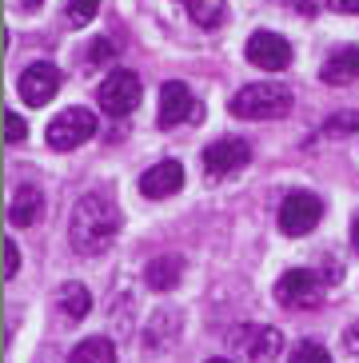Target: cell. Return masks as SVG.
Here are the masks:
<instances>
[{"mask_svg":"<svg viewBox=\"0 0 359 363\" xmlns=\"http://www.w3.org/2000/svg\"><path fill=\"white\" fill-rule=\"evenodd\" d=\"M112 56H116V44L108 40V36H100V40H92V44H88L84 60H88V65H108Z\"/></svg>","mask_w":359,"mask_h":363,"instance_id":"20","label":"cell"},{"mask_svg":"<svg viewBox=\"0 0 359 363\" xmlns=\"http://www.w3.org/2000/svg\"><path fill=\"white\" fill-rule=\"evenodd\" d=\"M296 96L284 84H243L232 96V116L240 120H280L292 112Z\"/></svg>","mask_w":359,"mask_h":363,"instance_id":"2","label":"cell"},{"mask_svg":"<svg viewBox=\"0 0 359 363\" xmlns=\"http://www.w3.org/2000/svg\"><path fill=\"white\" fill-rule=\"evenodd\" d=\"M351 244H355V252H359V216H355V224H351Z\"/></svg>","mask_w":359,"mask_h":363,"instance_id":"27","label":"cell"},{"mask_svg":"<svg viewBox=\"0 0 359 363\" xmlns=\"http://www.w3.org/2000/svg\"><path fill=\"white\" fill-rule=\"evenodd\" d=\"M176 4L188 12V21L196 28H208V33L228 21V0H176Z\"/></svg>","mask_w":359,"mask_h":363,"instance_id":"15","label":"cell"},{"mask_svg":"<svg viewBox=\"0 0 359 363\" xmlns=\"http://www.w3.org/2000/svg\"><path fill=\"white\" fill-rule=\"evenodd\" d=\"M24 132H28L24 128V120L16 116V112H4V140H9V144H21Z\"/></svg>","mask_w":359,"mask_h":363,"instance_id":"24","label":"cell"},{"mask_svg":"<svg viewBox=\"0 0 359 363\" xmlns=\"http://www.w3.org/2000/svg\"><path fill=\"white\" fill-rule=\"evenodd\" d=\"M60 92V68L48 65V60H36L21 72V100L32 108H44L48 100Z\"/></svg>","mask_w":359,"mask_h":363,"instance_id":"10","label":"cell"},{"mask_svg":"<svg viewBox=\"0 0 359 363\" xmlns=\"http://www.w3.org/2000/svg\"><path fill=\"white\" fill-rule=\"evenodd\" d=\"M355 128H359V112H336L328 120V132H336V136H351Z\"/></svg>","mask_w":359,"mask_h":363,"instance_id":"21","label":"cell"},{"mask_svg":"<svg viewBox=\"0 0 359 363\" xmlns=\"http://www.w3.org/2000/svg\"><path fill=\"white\" fill-rule=\"evenodd\" d=\"M296 363H324L328 359V347H319V343H299L296 352H292Z\"/></svg>","mask_w":359,"mask_h":363,"instance_id":"22","label":"cell"},{"mask_svg":"<svg viewBox=\"0 0 359 363\" xmlns=\"http://www.w3.org/2000/svg\"><path fill=\"white\" fill-rule=\"evenodd\" d=\"M96 136V116L88 108H64L60 116L44 128V140H48V148L56 152H68V148H80L84 140Z\"/></svg>","mask_w":359,"mask_h":363,"instance_id":"3","label":"cell"},{"mask_svg":"<svg viewBox=\"0 0 359 363\" xmlns=\"http://www.w3.org/2000/svg\"><path fill=\"white\" fill-rule=\"evenodd\" d=\"M331 12H348V16H359V0H328Z\"/></svg>","mask_w":359,"mask_h":363,"instance_id":"26","label":"cell"},{"mask_svg":"<svg viewBox=\"0 0 359 363\" xmlns=\"http://www.w3.org/2000/svg\"><path fill=\"white\" fill-rule=\"evenodd\" d=\"M56 303H60V315L68 323H80L92 311V296H88L84 284H64L60 296H56Z\"/></svg>","mask_w":359,"mask_h":363,"instance_id":"16","label":"cell"},{"mask_svg":"<svg viewBox=\"0 0 359 363\" xmlns=\"http://www.w3.org/2000/svg\"><path fill=\"white\" fill-rule=\"evenodd\" d=\"M228 347L236 359H275V355H284V335L267 323H248V328L232 331Z\"/></svg>","mask_w":359,"mask_h":363,"instance_id":"4","label":"cell"},{"mask_svg":"<svg viewBox=\"0 0 359 363\" xmlns=\"http://www.w3.org/2000/svg\"><path fill=\"white\" fill-rule=\"evenodd\" d=\"M319 80L331 88H343L351 84V80H359V48L351 44V48H336V52L319 65Z\"/></svg>","mask_w":359,"mask_h":363,"instance_id":"13","label":"cell"},{"mask_svg":"<svg viewBox=\"0 0 359 363\" xmlns=\"http://www.w3.org/2000/svg\"><path fill=\"white\" fill-rule=\"evenodd\" d=\"M16 272H21V247L16 240H4V279H16Z\"/></svg>","mask_w":359,"mask_h":363,"instance_id":"23","label":"cell"},{"mask_svg":"<svg viewBox=\"0 0 359 363\" xmlns=\"http://www.w3.org/2000/svg\"><path fill=\"white\" fill-rule=\"evenodd\" d=\"M136 104H140V76L128 72V68L108 72V80L100 84V108L108 116H128Z\"/></svg>","mask_w":359,"mask_h":363,"instance_id":"9","label":"cell"},{"mask_svg":"<svg viewBox=\"0 0 359 363\" xmlns=\"http://www.w3.org/2000/svg\"><path fill=\"white\" fill-rule=\"evenodd\" d=\"M248 60L264 72H280V68L292 65V44L280 33H252L248 40Z\"/></svg>","mask_w":359,"mask_h":363,"instance_id":"11","label":"cell"},{"mask_svg":"<svg viewBox=\"0 0 359 363\" xmlns=\"http://www.w3.org/2000/svg\"><path fill=\"white\" fill-rule=\"evenodd\" d=\"M96 12H100V0H68L64 21H68V28H84L88 21H96Z\"/></svg>","mask_w":359,"mask_h":363,"instance_id":"19","label":"cell"},{"mask_svg":"<svg viewBox=\"0 0 359 363\" xmlns=\"http://www.w3.org/2000/svg\"><path fill=\"white\" fill-rule=\"evenodd\" d=\"M68 359H72V363H92V359L96 363H112V359H116V347H112L108 340H84L72 355H68Z\"/></svg>","mask_w":359,"mask_h":363,"instance_id":"18","label":"cell"},{"mask_svg":"<svg viewBox=\"0 0 359 363\" xmlns=\"http://www.w3.org/2000/svg\"><path fill=\"white\" fill-rule=\"evenodd\" d=\"M248 160H252V144L240 136H220L204 148V172H208L211 180H223V176L240 172Z\"/></svg>","mask_w":359,"mask_h":363,"instance_id":"5","label":"cell"},{"mask_svg":"<svg viewBox=\"0 0 359 363\" xmlns=\"http://www.w3.org/2000/svg\"><path fill=\"white\" fill-rule=\"evenodd\" d=\"M144 276H148V284L156 291H172L180 284V276H184V259H180V256H160V259H152V264H148Z\"/></svg>","mask_w":359,"mask_h":363,"instance_id":"17","label":"cell"},{"mask_svg":"<svg viewBox=\"0 0 359 363\" xmlns=\"http://www.w3.org/2000/svg\"><path fill=\"white\" fill-rule=\"evenodd\" d=\"M319 220H324V203L311 192H292L280 203V232L284 235H307L316 232Z\"/></svg>","mask_w":359,"mask_h":363,"instance_id":"6","label":"cell"},{"mask_svg":"<svg viewBox=\"0 0 359 363\" xmlns=\"http://www.w3.org/2000/svg\"><path fill=\"white\" fill-rule=\"evenodd\" d=\"M343 352H348V355H359V320L351 323L348 331H343Z\"/></svg>","mask_w":359,"mask_h":363,"instance_id":"25","label":"cell"},{"mask_svg":"<svg viewBox=\"0 0 359 363\" xmlns=\"http://www.w3.org/2000/svg\"><path fill=\"white\" fill-rule=\"evenodd\" d=\"M180 188H184V164L180 160H160L140 176V192L148 196V200H168Z\"/></svg>","mask_w":359,"mask_h":363,"instance_id":"12","label":"cell"},{"mask_svg":"<svg viewBox=\"0 0 359 363\" xmlns=\"http://www.w3.org/2000/svg\"><path fill=\"white\" fill-rule=\"evenodd\" d=\"M40 216H44V192L36 188V184H24V188L12 192V203H9L12 228H32Z\"/></svg>","mask_w":359,"mask_h":363,"instance_id":"14","label":"cell"},{"mask_svg":"<svg viewBox=\"0 0 359 363\" xmlns=\"http://www.w3.org/2000/svg\"><path fill=\"white\" fill-rule=\"evenodd\" d=\"M120 224H124V216L108 192L80 196L72 208V220H68V240H72L76 256H104L116 244Z\"/></svg>","mask_w":359,"mask_h":363,"instance_id":"1","label":"cell"},{"mask_svg":"<svg viewBox=\"0 0 359 363\" xmlns=\"http://www.w3.org/2000/svg\"><path fill=\"white\" fill-rule=\"evenodd\" d=\"M200 100L188 92V84H180V80H168V84L160 88V112H156V124L160 128H176V124H196L200 120Z\"/></svg>","mask_w":359,"mask_h":363,"instance_id":"7","label":"cell"},{"mask_svg":"<svg viewBox=\"0 0 359 363\" xmlns=\"http://www.w3.org/2000/svg\"><path fill=\"white\" fill-rule=\"evenodd\" d=\"M287 4H296L299 12H311V0H287Z\"/></svg>","mask_w":359,"mask_h":363,"instance_id":"28","label":"cell"},{"mask_svg":"<svg viewBox=\"0 0 359 363\" xmlns=\"http://www.w3.org/2000/svg\"><path fill=\"white\" fill-rule=\"evenodd\" d=\"M275 299L284 303V308H311V303H319V296H324V284H319L316 272H307V267H292V272H284V276L275 279Z\"/></svg>","mask_w":359,"mask_h":363,"instance_id":"8","label":"cell"},{"mask_svg":"<svg viewBox=\"0 0 359 363\" xmlns=\"http://www.w3.org/2000/svg\"><path fill=\"white\" fill-rule=\"evenodd\" d=\"M21 4H24V9H40L44 0H21Z\"/></svg>","mask_w":359,"mask_h":363,"instance_id":"29","label":"cell"}]
</instances>
